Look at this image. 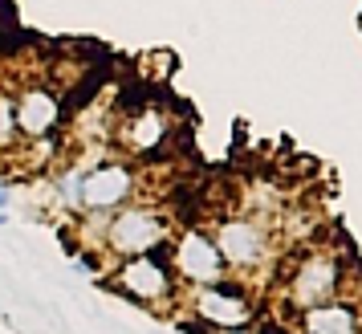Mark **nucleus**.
<instances>
[{
    "mask_svg": "<svg viewBox=\"0 0 362 334\" xmlns=\"http://www.w3.org/2000/svg\"><path fill=\"white\" fill-rule=\"evenodd\" d=\"M163 233H167V224L155 212L131 208V212L115 217V224H110V245H115V253L139 257V253H155V245L163 241Z\"/></svg>",
    "mask_w": 362,
    "mask_h": 334,
    "instance_id": "obj_1",
    "label": "nucleus"
},
{
    "mask_svg": "<svg viewBox=\"0 0 362 334\" xmlns=\"http://www.w3.org/2000/svg\"><path fill=\"white\" fill-rule=\"evenodd\" d=\"M118 285H122V294H131L139 301H159L171 294V273L155 253H139V257H127Z\"/></svg>",
    "mask_w": 362,
    "mask_h": 334,
    "instance_id": "obj_4",
    "label": "nucleus"
},
{
    "mask_svg": "<svg viewBox=\"0 0 362 334\" xmlns=\"http://www.w3.org/2000/svg\"><path fill=\"white\" fill-rule=\"evenodd\" d=\"M8 131H13V106L0 102V134H8Z\"/></svg>",
    "mask_w": 362,
    "mask_h": 334,
    "instance_id": "obj_11",
    "label": "nucleus"
},
{
    "mask_svg": "<svg viewBox=\"0 0 362 334\" xmlns=\"http://www.w3.org/2000/svg\"><path fill=\"white\" fill-rule=\"evenodd\" d=\"M301 330L305 334H358V310L342 306V301H322L301 314Z\"/></svg>",
    "mask_w": 362,
    "mask_h": 334,
    "instance_id": "obj_8",
    "label": "nucleus"
},
{
    "mask_svg": "<svg viewBox=\"0 0 362 334\" xmlns=\"http://www.w3.org/2000/svg\"><path fill=\"white\" fill-rule=\"evenodd\" d=\"M216 249H220V257L236 269L257 265L264 257V233L252 220H224V224H220V236H216Z\"/></svg>",
    "mask_w": 362,
    "mask_h": 334,
    "instance_id": "obj_6",
    "label": "nucleus"
},
{
    "mask_svg": "<svg viewBox=\"0 0 362 334\" xmlns=\"http://www.w3.org/2000/svg\"><path fill=\"white\" fill-rule=\"evenodd\" d=\"M338 294V261L334 257H310L305 265L293 273V282H289V298L301 306V310H310V306H322Z\"/></svg>",
    "mask_w": 362,
    "mask_h": 334,
    "instance_id": "obj_5",
    "label": "nucleus"
},
{
    "mask_svg": "<svg viewBox=\"0 0 362 334\" xmlns=\"http://www.w3.org/2000/svg\"><path fill=\"white\" fill-rule=\"evenodd\" d=\"M196 310L199 318L208 322V326H224V330H240V326H248V318H252V310H248V298L236 289V285H224V282H212L199 289L196 298Z\"/></svg>",
    "mask_w": 362,
    "mask_h": 334,
    "instance_id": "obj_2",
    "label": "nucleus"
},
{
    "mask_svg": "<svg viewBox=\"0 0 362 334\" xmlns=\"http://www.w3.org/2000/svg\"><path fill=\"white\" fill-rule=\"evenodd\" d=\"M175 269H180L187 282L212 285V282H220V273H224V257H220L212 236L183 233V241L175 245Z\"/></svg>",
    "mask_w": 362,
    "mask_h": 334,
    "instance_id": "obj_3",
    "label": "nucleus"
},
{
    "mask_svg": "<svg viewBox=\"0 0 362 334\" xmlns=\"http://www.w3.org/2000/svg\"><path fill=\"white\" fill-rule=\"evenodd\" d=\"M4 204H8V188H0V208H4Z\"/></svg>",
    "mask_w": 362,
    "mask_h": 334,
    "instance_id": "obj_12",
    "label": "nucleus"
},
{
    "mask_svg": "<svg viewBox=\"0 0 362 334\" xmlns=\"http://www.w3.org/2000/svg\"><path fill=\"white\" fill-rule=\"evenodd\" d=\"M131 196V171L122 163H106L98 167V171H90V175H82V204L86 208H115V204H122Z\"/></svg>",
    "mask_w": 362,
    "mask_h": 334,
    "instance_id": "obj_7",
    "label": "nucleus"
},
{
    "mask_svg": "<svg viewBox=\"0 0 362 334\" xmlns=\"http://www.w3.org/2000/svg\"><path fill=\"white\" fill-rule=\"evenodd\" d=\"M17 122L25 134H45L53 131V122H57V98L45 94V90H29L17 106Z\"/></svg>",
    "mask_w": 362,
    "mask_h": 334,
    "instance_id": "obj_9",
    "label": "nucleus"
},
{
    "mask_svg": "<svg viewBox=\"0 0 362 334\" xmlns=\"http://www.w3.org/2000/svg\"><path fill=\"white\" fill-rule=\"evenodd\" d=\"M134 131H131V143L139 151H147V147H155V143H159V139H163V118L155 115V110H151V115H139L131 122Z\"/></svg>",
    "mask_w": 362,
    "mask_h": 334,
    "instance_id": "obj_10",
    "label": "nucleus"
}]
</instances>
